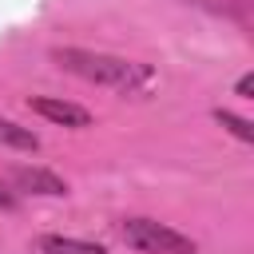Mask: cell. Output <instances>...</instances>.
Returning <instances> with one entry per match:
<instances>
[{
  "mask_svg": "<svg viewBox=\"0 0 254 254\" xmlns=\"http://www.w3.org/2000/svg\"><path fill=\"white\" fill-rule=\"evenodd\" d=\"M52 60L99 87H115V91H139L151 83V67L123 60V56H107V52H91V48H52Z\"/></svg>",
  "mask_w": 254,
  "mask_h": 254,
  "instance_id": "obj_1",
  "label": "cell"
},
{
  "mask_svg": "<svg viewBox=\"0 0 254 254\" xmlns=\"http://www.w3.org/2000/svg\"><path fill=\"white\" fill-rule=\"evenodd\" d=\"M119 238L139 254H194L198 250V242L190 234H183L159 218H123Z\"/></svg>",
  "mask_w": 254,
  "mask_h": 254,
  "instance_id": "obj_2",
  "label": "cell"
},
{
  "mask_svg": "<svg viewBox=\"0 0 254 254\" xmlns=\"http://www.w3.org/2000/svg\"><path fill=\"white\" fill-rule=\"evenodd\" d=\"M28 107L60 127H91V111L79 107V103H67V99H56V95H32Z\"/></svg>",
  "mask_w": 254,
  "mask_h": 254,
  "instance_id": "obj_3",
  "label": "cell"
},
{
  "mask_svg": "<svg viewBox=\"0 0 254 254\" xmlns=\"http://www.w3.org/2000/svg\"><path fill=\"white\" fill-rule=\"evenodd\" d=\"M12 183H16V190H28V194H48V198H64L67 194V183L56 171H44V167H16Z\"/></svg>",
  "mask_w": 254,
  "mask_h": 254,
  "instance_id": "obj_4",
  "label": "cell"
},
{
  "mask_svg": "<svg viewBox=\"0 0 254 254\" xmlns=\"http://www.w3.org/2000/svg\"><path fill=\"white\" fill-rule=\"evenodd\" d=\"M40 254H107L99 242L87 238H71V234H44L40 238Z\"/></svg>",
  "mask_w": 254,
  "mask_h": 254,
  "instance_id": "obj_5",
  "label": "cell"
},
{
  "mask_svg": "<svg viewBox=\"0 0 254 254\" xmlns=\"http://www.w3.org/2000/svg\"><path fill=\"white\" fill-rule=\"evenodd\" d=\"M0 143L4 147H16V151H40V135L32 127L12 123V119H0Z\"/></svg>",
  "mask_w": 254,
  "mask_h": 254,
  "instance_id": "obj_6",
  "label": "cell"
},
{
  "mask_svg": "<svg viewBox=\"0 0 254 254\" xmlns=\"http://www.w3.org/2000/svg\"><path fill=\"white\" fill-rule=\"evenodd\" d=\"M214 123H218L222 131H230L238 143H254V123H250V119H242V115H234V111H226V107H214Z\"/></svg>",
  "mask_w": 254,
  "mask_h": 254,
  "instance_id": "obj_7",
  "label": "cell"
},
{
  "mask_svg": "<svg viewBox=\"0 0 254 254\" xmlns=\"http://www.w3.org/2000/svg\"><path fill=\"white\" fill-rule=\"evenodd\" d=\"M234 95H242V99H254V75L246 71L238 83H234Z\"/></svg>",
  "mask_w": 254,
  "mask_h": 254,
  "instance_id": "obj_8",
  "label": "cell"
},
{
  "mask_svg": "<svg viewBox=\"0 0 254 254\" xmlns=\"http://www.w3.org/2000/svg\"><path fill=\"white\" fill-rule=\"evenodd\" d=\"M12 206H16V194H12V190L0 183V210H12Z\"/></svg>",
  "mask_w": 254,
  "mask_h": 254,
  "instance_id": "obj_9",
  "label": "cell"
}]
</instances>
